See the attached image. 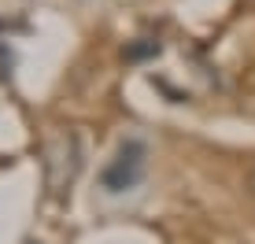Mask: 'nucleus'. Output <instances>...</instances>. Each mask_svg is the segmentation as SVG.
I'll list each match as a JSON object with an SVG mask.
<instances>
[{
	"mask_svg": "<svg viewBox=\"0 0 255 244\" xmlns=\"http://www.w3.org/2000/svg\"><path fill=\"white\" fill-rule=\"evenodd\" d=\"M144 163H148V148H144V141H137V137H126V141L119 144L115 159L104 167L100 185L108 189V193H129V189H137L140 178H144Z\"/></svg>",
	"mask_w": 255,
	"mask_h": 244,
	"instance_id": "f257e3e1",
	"label": "nucleus"
},
{
	"mask_svg": "<svg viewBox=\"0 0 255 244\" xmlns=\"http://www.w3.org/2000/svg\"><path fill=\"white\" fill-rule=\"evenodd\" d=\"M78 167H82V144H78V137L74 133L52 137L48 148H45V178H48L52 196H59L74 181Z\"/></svg>",
	"mask_w": 255,
	"mask_h": 244,
	"instance_id": "f03ea898",
	"label": "nucleus"
},
{
	"mask_svg": "<svg viewBox=\"0 0 255 244\" xmlns=\"http://www.w3.org/2000/svg\"><path fill=\"white\" fill-rule=\"evenodd\" d=\"M11 67H15V56L7 52V45H0V78H11Z\"/></svg>",
	"mask_w": 255,
	"mask_h": 244,
	"instance_id": "7ed1b4c3",
	"label": "nucleus"
},
{
	"mask_svg": "<svg viewBox=\"0 0 255 244\" xmlns=\"http://www.w3.org/2000/svg\"><path fill=\"white\" fill-rule=\"evenodd\" d=\"M152 52H159V45H155V41H152V45H137V48H129L126 56H129V59H140V56H152Z\"/></svg>",
	"mask_w": 255,
	"mask_h": 244,
	"instance_id": "20e7f679",
	"label": "nucleus"
},
{
	"mask_svg": "<svg viewBox=\"0 0 255 244\" xmlns=\"http://www.w3.org/2000/svg\"><path fill=\"white\" fill-rule=\"evenodd\" d=\"M244 181H248V193L255 196V163H252V167H248V178H244Z\"/></svg>",
	"mask_w": 255,
	"mask_h": 244,
	"instance_id": "39448f33",
	"label": "nucleus"
},
{
	"mask_svg": "<svg viewBox=\"0 0 255 244\" xmlns=\"http://www.w3.org/2000/svg\"><path fill=\"white\" fill-rule=\"evenodd\" d=\"M30 244H37V241H30Z\"/></svg>",
	"mask_w": 255,
	"mask_h": 244,
	"instance_id": "423d86ee",
	"label": "nucleus"
}]
</instances>
